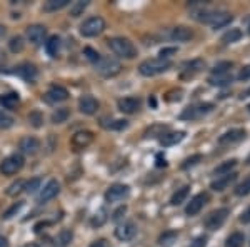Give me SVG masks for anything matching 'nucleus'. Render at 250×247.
<instances>
[{"mask_svg":"<svg viewBox=\"0 0 250 247\" xmlns=\"http://www.w3.org/2000/svg\"><path fill=\"white\" fill-rule=\"evenodd\" d=\"M205 67V62L202 59H193V60H187V62L182 64V74L184 75H193L197 72H200Z\"/></svg>","mask_w":250,"mask_h":247,"instance_id":"obj_23","label":"nucleus"},{"mask_svg":"<svg viewBox=\"0 0 250 247\" xmlns=\"http://www.w3.org/2000/svg\"><path fill=\"white\" fill-rule=\"evenodd\" d=\"M0 247H9V239L0 234Z\"/></svg>","mask_w":250,"mask_h":247,"instance_id":"obj_54","label":"nucleus"},{"mask_svg":"<svg viewBox=\"0 0 250 247\" xmlns=\"http://www.w3.org/2000/svg\"><path fill=\"white\" fill-rule=\"evenodd\" d=\"M105 221H107V212L104 209H100L99 214H95L94 219H92V225H94V227H100Z\"/></svg>","mask_w":250,"mask_h":247,"instance_id":"obj_45","label":"nucleus"},{"mask_svg":"<svg viewBox=\"0 0 250 247\" xmlns=\"http://www.w3.org/2000/svg\"><path fill=\"white\" fill-rule=\"evenodd\" d=\"M68 99V90L62 86H50L47 90V100L48 102H65Z\"/></svg>","mask_w":250,"mask_h":247,"instance_id":"obj_19","label":"nucleus"},{"mask_svg":"<svg viewBox=\"0 0 250 247\" xmlns=\"http://www.w3.org/2000/svg\"><path fill=\"white\" fill-rule=\"evenodd\" d=\"M100 104L94 95H82L79 99V111L85 115H94L99 111Z\"/></svg>","mask_w":250,"mask_h":247,"instance_id":"obj_13","label":"nucleus"},{"mask_svg":"<svg viewBox=\"0 0 250 247\" xmlns=\"http://www.w3.org/2000/svg\"><path fill=\"white\" fill-rule=\"evenodd\" d=\"M25 159H23L22 154H12V156L5 157L0 162V174L2 176H15L17 172L22 171Z\"/></svg>","mask_w":250,"mask_h":247,"instance_id":"obj_5","label":"nucleus"},{"mask_svg":"<svg viewBox=\"0 0 250 247\" xmlns=\"http://www.w3.org/2000/svg\"><path fill=\"white\" fill-rule=\"evenodd\" d=\"M177 239V232H173V230H167V232H164L162 236L159 237V244L164 246V247H170L173 242H175Z\"/></svg>","mask_w":250,"mask_h":247,"instance_id":"obj_37","label":"nucleus"},{"mask_svg":"<svg viewBox=\"0 0 250 247\" xmlns=\"http://www.w3.org/2000/svg\"><path fill=\"white\" fill-rule=\"evenodd\" d=\"M170 67H172L170 60H164V59H159V57L147 59L139 66V72H140V75H144V77H154V75H159V74L167 72Z\"/></svg>","mask_w":250,"mask_h":247,"instance_id":"obj_2","label":"nucleus"},{"mask_svg":"<svg viewBox=\"0 0 250 247\" xmlns=\"http://www.w3.org/2000/svg\"><path fill=\"white\" fill-rule=\"evenodd\" d=\"M29 122L32 124V127H35V129L42 127V124H43V115H42V112H39V111L30 112V114H29Z\"/></svg>","mask_w":250,"mask_h":247,"instance_id":"obj_42","label":"nucleus"},{"mask_svg":"<svg viewBox=\"0 0 250 247\" xmlns=\"http://www.w3.org/2000/svg\"><path fill=\"white\" fill-rule=\"evenodd\" d=\"M213 109L212 104H199V105H190L187 107L185 111L180 114V119L182 120H193V119H199L205 114H208Z\"/></svg>","mask_w":250,"mask_h":247,"instance_id":"obj_9","label":"nucleus"},{"mask_svg":"<svg viewBox=\"0 0 250 247\" xmlns=\"http://www.w3.org/2000/svg\"><path fill=\"white\" fill-rule=\"evenodd\" d=\"M177 54V48L175 47H164L162 50L159 52L160 57L159 59H164V60H168V57H172V55Z\"/></svg>","mask_w":250,"mask_h":247,"instance_id":"obj_48","label":"nucleus"},{"mask_svg":"<svg viewBox=\"0 0 250 247\" xmlns=\"http://www.w3.org/2000/svg\"><path fill=\"white\" fill-rule=\"evenodd\" d=\"M5 32H7L5 25H3V23H0V40H2L3 37H5Z\"/></svg>","mask_w":250,"mask_h":247,"instance_id":"obj_55","label":"nucleus"},{"mask_svg":"<svg viewBox=\"0 0 250 247\" xmlns=\"http://www.w3.org/2000/svg\"><path fill=\"white\" fill-rule=\"evenodd\" d=\"M247 164H249V165H250V156H249V157H247Z\"/></svg>","mask_w":250,"mask_h":247,"instance_id":"obj_57","label":"nucleus"},{"mask_svg":"<svg viewBox=\"0 0 250 247\" xmlns=\"http://www.w3.org/2000/svg\"><path fill=\"white\" fill-rule=\"evenodd\" d=\"M233 67L232 62H220L212 68L213 75H220V74H230V68Z\"/></svg>","mask_w":250,"mask_h":247,"instance_id":"obj_41","label":"nucleus"},{"mask_svg":"<svg viewBox=\"0 0 250 247\" xmlns=\"http://www.w3.org/2000/svg\"><path fill=\"white\" fill-rule=\"evenodd\" d=\"M125 210H127L125 205H124V207H120L119 210H115V214H114V217H112V219H114V221H119V219L122 217V214H125Z\"/></svg>","mask_w":250,"mask_h":247,"instance_id":"obj_53","label":"nucleus"},{"mask_svg":"<svg viewBox=\"0 0 250 247\" xmlns=\"http://www.w3.org/2000/svg\"><path fill=\"white\" fill-rule=\"evenodd\" d=\"M107 44H108V47H110V50L122 59H134L137 57V54H139L137 47L125 37H112L107 40Z\"/></svg>","mask_w":250,"mask_h":247,"instance_id":"obj_1","label":"nucleus"},{"mask_svg":"<svg viewBox=\"0 0 250 247\" xmlns=\"http://www.w3.org/2000/svg\"><path fill=\"white\" fill-rule=\"evenodd\" d=\"M95 72L99 75L105 77V79H110V77H115L122 72V64L119 62L114 57H100L97 62L94 64Z\"/></svg>","mask_w":250,"mask_h":247,"instance_id":"obj_3","label":"nucleus"},{"mask_svg":"<svg viewBox=\"0 0 250 247\" xmlns=\"http://www.w3.org/2000/svg\"><path fill=\"white\" fill-rule=\"evenodd\" d=\"M45 50L50 57H57L59 50H60V37H57V35H52V37L45 42Z\"/></svg>","mask_w":250,"mask_h":247,"instance_id":"obj_27","label":"nucleus"},{"mask_svg":"<svg viewBox=\"0 0 250 247\" xmlns=\"http://www.w3.org/2000/svg\"><path fill=\"white\" fill-rule=\"evenodd\" d=\"M83 54H85L87 59L90 60V62H94V64L100 59V54H99V52H95L92 47H85V48H83Z\"/></svg>","mask_w":250,"mask_h":247,"instance_id":"obj_49","label":"nucleus"},{"mask_svg":"<svg viewBox=\"0 0 250 247\" xmlns=\"http://www.w3.org/2000/svg\"><path fill=\"white\" fill-rule=\"evenodd\" d=\"M40 185H42V179H40V177H35V179L25 180V187H23V190L29 194H35L40 189Z\"/></svg>","mask_w":250,"mask_h":247,"instance_id":"obj_40","label":"nucleus"},{"mask_svg":"<svg viewBox=\"0 0 250 247\" xmlns=\"http://www.w3.org/2000/svg\"><path fill=\"white\" fill-rule=\"evenodd\" d=\"M242 37V30L240 29H230L227 30L224 35H222V42L224 44H233L237 42V40H240Z\"/></svg>","mask_w":250,"mask_h":247,"instance_id":"obj_34","label":"nucleus"},{"mask_svg":"<svg viewBox=\"0 0 250 247\" xmlns=\"http://www.w3.org/2000/svg\"><path fill=\"white\" fill-rule=\"evenodd\" d=\"M128 194H130V187L125 184H114L105 190V201L114 204V202H120L127 199Z\"/></svg>","mask_w":250,"mask_h":247,"instance_id":"obj_7","label":"nucleus"},{"mask_svg":"<svg viewBox=\"0 0 250 247\" xmlns=\"http://www.w3.org/2000/svg\"><path fill=\"white\" fill-rule=\"evenodd\" d=\"M22 247H39L37 244H25V246H22Z\"/></svg>","mask_w":250,"mask_h":247,"instance_id":"obj_56","label":"nucleus"},{"mask_svg":"<svg viewBox=\"0 0 250 247\" xmlns=\"http://www.w3.org/2000/svg\"><path fill=\"white\" fill-rule=\"evenodd\" d=\"M170 39L175 40V42H188V40L193 39V32L185 25H177L170 32Z\"/></svg>","mask_w":250,"mask_h":247,"instance_id":"obj_21","label":"nucleus"},{"mask_svg":"<svg viewBox=\"0 0 250 247\" xmlns=\"http://www.w3.org/2000/svg\"><path fill=\"white\" fill-rule=\"evenodd\" d=\"M185 137V132L179 131V132H168V134H164L162 137L159 139L160 145H164V147H172V145L182 142Z\"/></svg>","mask_w":250,"mask_h":247,"instance_id":"obj_22","label":"nucleus"},{"mask_svg":"<svg viewBox=\"0 0 250 247\" xmlns=\"http://www.w3.org/2000/svg\"><path fill=\"white\" fill-rule=\"evenodd\" d=\"M15 74L19 77H22L25 82H35V79L39 77V68L30 62H23L17 67Z\"/></svg>","mask_w":250,"mask_h":247,"instance_id":"obj_16","label":"nucleus"},{"mask_svg":"<svg viewBox=\"0 0 250 247\" xmlns=\"http://www.w3.org/2000/svg\"><path fill=\"white\" fill-rule=\"evenodd\" d=\"M68 117H70V111H68L67 107H60L57 111H54V114H52L50 119L54 124H63Z\"/></svg>","mask_w":250,"mask_h":247,"instance_id":"obj_31","label":"nucleus"},{"mask_svg":"<svg viewBox=\"0 0 250 247\" xmlns=\"http://www.w3.org/2000/svg\"><path fill=\"white\" fill-rule=\"evenodd\" d=\"M237 165V160L235 159H230V160H225L222 162L219 167L213 169V176L215 177H222V176H227V174L232 172V169Z\"/></svg>","mask_w":250,"mask_h":247,"instance_id":"obj_25","label":"nucleus"},{"mask_svg":"<svg viewBox=\"0 0 250 247\" xmlns=\"http://www.w3.org/2000/svg\"><path fill=\"white\" fill-rule=\"evenodd\" d=\"M135 234H137V225L132 221L124 222V224H120L119 227L115 229V237L122 242L132 241V239L135 237Z\"/></svg>","mask_w":250,"mask_h":247,"instance_id":"obj_15","label":"nucleus"},{"mask_svg":"<svg viewBox=\"0 0 250 247\" xmlns=\"http://www.w3.org/2000/svg\"><path fill=\"white\" fill-rule=\"evenodd\" d=\"M22 207H23V202H17V204H14L5 214H3V219H5V221H9V219H12L14 216H17Z\"/></svg>","mask_w":250,"mask_h":247,"instance_id":"obj_46","label":"nucleus"},{"mask_svg":"<svg viewBox=\"0 0 250 247\" xmlns=\"http://www.w3.org/2000/svg\"><path fill=\"white\" fill-rule=\"evenodd\" d=\"M205 244H207V236H199L190 242V247H205Z\"/></svg>","mask_w":250,"mask_h":247,"instance_id":"obj_50","label":"nucleus"},{"mask_svg":"<svg viewBox=\"0 0 250 247\" xmlns=\"http://www.w3.org/2000/svg\"><path fill=\"white\" fill-rule=\"evenodd\" d=\"M25 35L30 44H34V45H42L47 37V27L40 25V23H34V25L27 27Z\"/></svg>","mask_w":250,"mask_h":247,"instance_id":"obj_8","label":"nucleus"},{"mask_svg":"<svg viewBox=\"0 0 250 247\" xmlns=\"http://www.w3.org/2000/svg\"><path fill=\"white\" fill-rule=\"evenodd\" d=\"M235 179H237V174L235 172H230V174H227V176L217 177V179L210 184V189L215 190V192H222V190L230 187L233 182H235Z\"/></svg>","mask_w":250,"mask_h":247,"instance_id":"obj_20","label":"nucleus"},{"mask_svg":"<svg viewBox=\"0 0 250 247\" xmlns=\"http://www.w3.org/2000/svg\"><path fill=\"white\" fill-rule=\"evenodd\" d=\"M9 48H10V52H14V54H20V52L25 48V42H23V39L20 37V35H15V37L10 39Z\"/></svg>","mask_w":250,"mask_h":247,"instance_id":"obj_35","label":"nucleus"},{"mask_svg":"<svg viewBox=\"0 0 250 247\" xmlns=\"http://www.w3.org/2000/svg\"><path fill=\"white\" fill-rule=\"evenodd\" d=\"M240 222H244V224H250V207L240 216Z\"/></svg>","mask_w":250,"mask_h":247,"instance_id":"obj_52","label":"nucleus"},{"mask_svg":"<svg viewBox=\"0 0 250 247\" xmlns=\"http://www.w3.org/2000/svg\"><path fill=\"white\" fill-rule=\"evenodd\" d=\"M208 202V194L207 192H200L197 194L195 197H192L190 202L187 204V207H185V214L187 216H197V214L200 212V210L204 209V205Z\"/></svg>","mask_w":250,"mask_h":247,"instance_id":"obj_10","label":"nucleus"},{"mask_svg":"<svg viewBox=\"0 0 250 247\" xmlns=\"http://www.w3.org/2000/svg\"><path fill=\"white\" fill-rule=\"evenodd\" d=\"M249 79H250V66L244 67L239 74V80H249Z\"/></svg>","mask_w":250,"mask_h":247,"instance_id":"obj_51","label":"nucleus"},{"mask_svg":"<svg viewBox=\"0 0 250 247\" xmlns=\"http://www.w3.org/2000/svg\"><path fill=\"white\" fill-rule=\"evenodd\" d=\"M94 139H95L94 132H90V131H79V132H75L74 135H72L70 144L74 145L75 149H85L92 142H94Z\"/></svg>","mask_w":250,"mask_h":247,"instance_id":"obj_12","label":"nucleus"},{"mask_svg":"<svg viewBox=\"0 0 250 247\" xmlns=\"http://www.w3.org/2000/svg\"><path fill=\"white\" fill-rule=\"evenodd\" d=\"M14 124H15L14 117L10 114H7V112L0 111V131H7V129L14 127Z\"/></svg>","mask_w":250,"mask_h":247,"instance_id":"obj_36","label":"nucleus"},{"mask_svg":"<svg viewBox=\"0 0 250 247\" xmlns=\"http://www.w3.org/2000/svg\"><path fill=\"white\" fill-rule=\"evenodd\" d=\"M67 5H70V0H48V2L43 3L42 10L43 12H57L65 9Z\"/></svg>","mask_w":250,"mask_h":247,"instance_id":"obj_26","label":"nucleus"},{"mask_svg":"<svg viewBox=\"0 0 250 247\" xmlns=\"http://www.w3.org/2000/svg\"><path fill=\"white\" fill-rule=\"evenodd\" d=\"M88 7V0H77L70 5V17H80Z\"/></svg>","mask_w":250,"mask_h":247,"instance_id":"obj_32","label":"nucleus"},{"mask_svg":"<svg viewBox=\"0 0 250 247\" xmlns=\"http://www.w3.org/2000/svg\"><path fill=\"white\" fill-rule=\"evenodd\" d=\"M245 236L242 232H232L225 241V247H244Z\"/></svg>","mask_w":250,"mask_h":247,"instance_id":"obj_29","label":"nucleus"},{"mask_svg":"<svg viewBox=\"0 0 250 247\" xmlns=\"http://www.w3.org/2000/svg\"><path fill=\"white\" fill-rule=\"evenodd\" d=\"M188 190H190V187H188V185H184V187L177 189L175 192H173L172 199H170V204H172V205H180V204H184V202L187 201Z\"/></svg>","mask_w":250,"mask_h":247,"instance_id":"obj_28","label":"nucleus"},{"mask_svg":"<svg viewBox=\"0 0 250 247\" xmlns=\"http://www.w3.org/2000/svg\"><path fill=\"white\" fill-rule=\"evenodd\" d=\"M19 149L22 154H27V156H35L40 151V140L37 137H22L19 142Z\"/></svg>","mask_w":250,"mask_h":247,"instance_id":"obj_17","label":"nucleus"},{"mask_svg":"<svg viewBox=\"0 0 250 247\" xmlns=\"http://www.w3.org/2000/svg\"><path fill=\"white\" fill-rule=\"evenodd\" d=\"M249 194H250V176L245 177V179L235 187V196L244 197V196H249Z\"/></svg>","mask_w":250,"mask_h":247,"instance_id":"obj_38","label":"nucleus"},{"mask_svg":"<svg viewBox=\"0 0 250 247\" xmlns=\"http://www.w3.org/2000/svg\"><path fill=\"white\" fill-rule=\"evenodd\" d=\"M104 30H105V20L102 17H99V15L88 17L80 23V35L87 39L97 37V35H100Z\"/></svg>","mask_w":250,"mask_h":247,"instance_id":"obj_4","label":"nucleus"},{"mask_svg":"<svg viewBox=\"0 0 250 247\" xmlns=\"http://www.w3.org/2000/svg\"><path fill=\"white\" fill-rule=\"evenodd\" d=\"M247 109H249V111H250V104H249V107H247Z\"/></svg>","mask_w":250,"mask_h":247,"instance_id":"obj_58","label":"nucleus"},{"mask_svg":"<svg viewBox=\"0 0 250 247\" xmlns=\"http://www.w3.org/2000/svg\"><path fill=\"white\" fill-rule=\"evenodd\" d=\"M208 82L212 86H217V87H225L229 84H232V75L230 74H220V75H212L208 79Z\"/></svg>","mask_w":250,"mask_h":247,"instance_id":"obj_30","label":"nucleus"},{"mask_svg":"<svg viewBox=\"0 0 250 247\" xmlns=\"http://www.w3.org/2000/svg\"><path fill=\"white\" fill-rule=\"evenodd\" d=\"M249 32H250V23H249Z\"/></svg>","mask_w":250,"mask_h":247,"instance_id":"obj_59","label":"nucleus"},{"mask_svg":"<svg viewBox=\"0 0 250 247\" xmlns=\"http://www.w3.org/2000/svg\"><path fill=\"white\" fill-rule=\"evenodd\" d=\"M72 239H74V234H72V230L65 229V230H62V232L59 234L57 244H59V247H67L72 242Z\"/></svg>","mask_w":250,"mask_h":247,"instance_id":"obj_39","label":"nucleus"},{"mask_svg":"<svg viewBox=\"0 0 250 247\" xmlns=\"http://www.w3.org/2000/svg\"><path fill=\"white\" fill-rule=\"evenodd\" d=\"M245 135H247V134H245L244 129H232V131L222 134L219 137V144H222V145L237 144V142H240V140H244Z\"/></svg>","mask_w":250,"mask_h":247,"instance_id":"obj_18","label":"nucleus"},{"mask_svg":"<svg viewBox=\"0 0 250 247\" xmlns=\"http://www.w3.org/2000/svg\"><path fill=\"white\" fill-rule=\"evenodd\" d=\"M167 131L165 125H154L150 127V131L147 132V137H159V135H164V132Z\"/></svg>","mask_w":250,"mask_h":247,"instance_id":"obj_47","label":"nucleus"},{"mask_svg":"<svg viewBox=\"0 0 250 247\" xmlns=\"http://www.w3.org/2000/svg\"><path fill=\"white\" fill-rule=\"evenodd\" d=\"M19 102H20V97H19V94H15V92H10V94H2V95H0V105H2L3 109L14 111V109L19 105Z\"/></svg>","mask_w":250,"mask_h":247,"instance_id":"obj_24","label":"nucleus"},{"mask_svg":"<svg viewBox=\"0 0 250 247\" xmlns=\"http://www.w3.org/2000/svg\"><path fill=\"white\" fill-rule=\"evenodd\" d=\"M59 192H60V184H59V182L55 180V179L48 180L47 184L43 185V189L40 190L39 202H40V204H45V202L55 199V197L59 196Z\"/></svg>","mask_w":250,"mask_h":247,"instance_id":"obj_11","label":"nucleus"},{"mask_svg":"<svg viewBox=\"0 0 250 247\" xmlns=\"http://www.w3.org/2000/svg\"><path fill=\"white\" fill-rule=\"evenodd\" d=\"M23 187H25V180H23V179H19V180H15L14 184H10L9 187H7L5 194H7L9 197H15V196H19V194L22 192Z\"/></svg>","mask_w":250,"mask_h":247,"instance_id":"obj_33","label":"nucleus"},{"mask_svg":"<svg viewBox=\"0 0 250 247\" xmlns=\"http://www.w3.org/2000/svg\"><path fill=\"white\" fill-rule=\"evenodd\" d=\"M229 214H230V212H229V209H225V207L213 210V212L208 214L207 219H205V227H207L208 230L220 229L222 225L225 224V221H227Z\"/></svg>","mask_w":250,"mask_h":247,"instance_id":"obj_6","label":"nucleus"},{"mask_svg":"<svg viewBox=\"0 0 250 247\" xmlns=\"http://www.w3.org/2000/svg\"><path fill=\"white\" fill-rule=\"evenodd\" d=\"M107 129H110V131H124V129L128 127V122L124 119H117V120H110V124L105 125Z\"/></svg>","mask_w":250,"mask_h":247,"instance_id":"obj_43","label":"nucleus"},{"mask_svg":"<svg viewBox=\"0 0 250 247\" xmlns=\"http://www.w3.org/2000/svg\"><path fill=\"white\" fill-rule=\"evenodd\" d=\"M200 160H202V156H200V154H195V156H192V157H188V159L184 160L182 169L184 171H187V169H190V167H193V165L199 164Z\"/></svg>","mask_w":250,"mask_h":247,"instance_id":"obj_44","label":"nucleus"},{"mask_svg":"<svg viewBox=\"0 0 250 247\" xmlns=\"http://www.w3.org/2000/svg\"><path fill=\"white\" fill-rule=\"evenodd\" d=\"M119 111L124 112V114H135L137 111L140 109V105H142V100L139 99V97H124V99H119Z\"/></svg>","mask_w":250,"mask_h":247,"instance_id":"obj_14","label":"nucleus"}]
</instances>
